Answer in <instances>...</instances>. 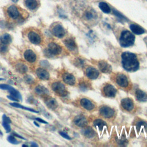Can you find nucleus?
<instances>
[{
	"label": "nucleus",
	"mask_w": 147,
	"mask_h": 147,
	"mask_svg": "<svg viewBox=\"0 0 147 147\" xmlns=\"http://www.w3.org/2000/svg\"><path fill=\"white\" fill-rule=\"evenodd\" d=\"M122 64L125 69L129 72H134L139 68V62L135 54L123 52L121 55Z\"/></svg>",
	"instance_id": "f257e3e1"
},
{
	"label": "nucleus",
	"mask_w": 147,
	"mask_h": 147,
	"mask_svg": "<svg viewBox=\"0 0 147 147\" xmlns=\"http://www.w3.org/2000/svg\"><path fill=\"white\" fill-rule=\"evenodd\" d=\"M135 40L134 36L128 30L123 31L120 36L119 43L122 47H128L132 45Z\"/></svg>",
	"instance_id": "f03ea898"
},
{
	"label": "nucleus",
	"mask_w": 147,
	"mask_h": 147,
	"mask_svg": "<svg viewBox=\"0 0 147 147\" xmlns=\"http://www.w3.org/2000/svg\"><path fill=\"white\" fill-rule=\"evenodd\" d=\"M51 87L53 91L60 96H65L68 94L65 86L61 82H54Z\"/></svg>",
	"instance_id": "7ed1b4c3"
},
{
	"label": "nucleus",
	"mask_w": 147,
	"mask_h": 147,
	"mask_svg": "<svg viewBox=\"0 0 147 147\" xmlns=\"http://www.w3.org/2000/svg\"><path fill=\"white\" fill-rule=\"evenodd\" d=\"M62 51L61 47L55 42H51L48 45L47 51L52 55H59Z\"/></svg>",
	"instance_id": "20e7f679"
},
{
	"label": "nucleus",
	"mask_w": 147,
	"mask_h": 147,
	"mask_svg": "<svg viewBox=\"0 0 147 147\" xmlns=\"http://www.w3.org/2000/svg\"><path fill=\"white\" fill-rule=\"evenodd\" d=\"M52 33L58 38L63 37L65 34V30L60 24H56L52 29Z\"/></svg>",
	"instance_id": "39448f33"
},
{
	"label": "nucleus",
	"mask_w": 147,
	"mask_h": 147,
	"mask_svg": "<svg viewBox=\"0 0 147 147\" xmlns=\"http://www.w3.org/2000/svg\"><path fill=\"white\" fill-rule=\"evenodd\" d=\"M117 93L116 89L111 84H107L103 87V94L107 97H114Z\"/></svg>",
	"instance_id": "423d86ee"
},
{
	"label": "nucleus",
	"mask_w": 147,
	"mask_h": 147,
	"mask_svg": "<svg viewBox=\"0 0 147 147\" xmlns=\"http://www.w3.org/2000/svg\"><path fill=\"white\" fill-rule=\"evenodd\" d=\"M117 83L122 87H126L128 86L129 82L126 75L123 74H119L116 77Z\"/></svg>",
	"instance_id": "0eeeda50"
},
{
	"label": "nucleus",
	"mask_w": 147,
	"mask_h": 147,
	"mask_svg": "<svg viewBox=\"0 0 147 147\" xmlns=\"http://www.w3.org/2000/svg\"><path fill=\"white\" fill-rule=\"evenodd\" d=\"M28 37L29 41L34 44H38L41 42V37L38 33L34 31H30L28 33Z\"/></svg>",
	"instance_id": "6e6552de"
},
{
	"label": "nucleus",
	"mask_w": 147,
	"mask_h": 147,
	"mask_svg": "<svg viewBox=\"0 0 147 147\" xmlns=\"http://www.w3.org/2000/svg\"><path fill=\"white\" fill-rule=\"evenodd\" d=\"M99 112L100 115L105 118H110L114 114V110L107 106H102L99 109Z\"/></svg>",
	"instance_id": "1a4fd4ad"
},
{
	"label": "nucleus",
	"mask_w": 147,
	"mask_h": 147,
	"mask_svg": "<svg viewBox=\"0 0 147 147\" xmlns=\"http://www.w3.org/2000/svg\"><path fill=\"white\" fill-rule=\"evenodd\" d=\"M7 13L8 16L13 19H16L20 16V12L18 10L17 7L14 5H11L7 8Z\"/></svg>",
	"instance_id": "9d476101"
},
{
	"label": "nucleus",
	"mask_w": 147,
	"mask_h": 147,
	"mask_svg": "<svg viewBox=\"0 0 147 147\" xmlns=\"http://www.w3.org/2000/svg\"><path fill=\"white\" fill-rule=\"evenodd\" d=\"M121 106L122 107L127 111H131L133 110L134 107V103L133 100L129 98H124L121 100Z\"/></svg>",
	"instance_id": "9b49d317"
},
{
	"label": "nucleus",
	"mask_w": 147,
	"mask_h": 147,
	"mask_svg": "<svg viewBox=\"0 0 147 147\" xmlns=\"http://www.w3.org/2000/svg\"><path fill=\"white\" fill-rule=\"evenodd\" d=\"M86 72L87 76L91 79H96L99 75V71L96 69L92 67H90L87 68Z\"/></svg>",
	"instance_id": "f8f14e48"
},
{
	"label": "nucleus",
	"mask_w": 147,
	"mask_h": 147,
	"mask_svg": "<svg viewBox=\"0 0 147 147\" xmlns=\"http://www.w3.org/2000/svg\"><path fill=\"white\" fill-rule=\"evenodd\" d=\"M36 73L38 78L41 80H48L49 78V72L44 68H38Z\"/></svg>",
	"instance_id": "ddd939ff"
},
{
	"label": "nucleus",
	"mask_w": 147,
	"mask_h": 147,
	"mask_svg": "<svg viewBox=\"0 0 147 147\" xmlns=\"http://www.w3.org/2000/svg\"><path fill=\"white\" fill-rule=\"evenodd\" d=\"M99 69L103 73L107 74L111 71V65L105 61H100L98 63Z\"/></svg>",
	"instance_id": "4468645a"
},
{
	"label": "nucleus",
	"mask_w": 147,
	"mask_h": 147,
	"mask_svg": "<svg viewBox=\"0 0 147 147\" xmlns=\"http://www.w3.org/2000/svg\"><path fill=\"white\" fill-rule=\"evenodd\" d=\"M24 56L25 60L29 63H33L36 60V55L31 49H28L25 51Z\"/></svg>",
	"instance_id": "2eb2a0df"
},
{
	"label": "nucleus",
	"mask_w": 147,
	"mask_h": 147,
	"mask_svg": "<svg viewBox=\"0 0 147 147\" xmlns=\"http://www.w3.org/2000/svg\"><path fill=\"white\" fill-rule=\"evenodd\" d=\"M83 17V18H84L87 21H92L95 19V18L96 17V14L92 9H87L84 11Z\"/></svg>",
	"instance_id": "dca6fc26"
},
{
	"label": "nucleus",
	"mask_w": 147,
	"mask_h": 147,
	"mask_svg": "<svg viewBox=\"0 0 147 147\" xmlns=\"http://www.w3.org/2000/svg\"><path fill=\"white\" fill-rule=\"evenodd\" d=\"M74 122L75 125H76L77 126H80V127H84L87 123L86 118L84 116L81 115L76 116L74 118Z\"/></svg>",
	"instance_id": "f3484780"
},
{
	"label": "nucleus",
	"mask_w": 147,
	"mask_h": 147,
	"mask_svg": "<svg viewBox=\"0 0 147 147\" xmlns=\"http://www.w3.org/2000/svg\"><path fill=\"white\" fill-rule=\"evenodd\" d=\"M63 79L65 83L69 85H74L75 83V78L74 76L69 73L64 74L63 75Z\"/></svg>",
	"instance_id": "a211bd4d"
},
{
	"label": "nucleus",
	"mask_w": 147,
	"mask_h": 147,
	"mask_svg": "<svg viewBox=\"0 0 147 147\" xmlns=\"http://www.w3.org/2000/svg\"><path fill=\"white\" fill-rule=\"evenodd\" d=\"M80 105L84 109L91 110L94 108V105L88 99L86 98H83L80 100Z\"/></svg>",
	"instance_id": "6ab92c4d"
},
{
	"label": "nucleus",
	"mask_w": 147,
	"mask_h": 147,
	"mask_svg": "<svg viewBox=\"0 0 147 147\" xmlns=\"http://www.w3.org/2000/svg\"><path fill=\"white\" fill-rule=\"evenodd\" d=\"M135 95L137 99L140 102H146L147 100V94L141 90H137Z\"/></svg>",
	"instance_id": "aec40b11"
},
{
	"label": "nucleus",
	"mask_w": 147,
	"mask_h": 147,
	"mask_svg": "<svg viewBox=\"0 0 147 147\" xmlns=\"http://www.w3.org/2000/svg\"><path fill=\"white\" fill-rule=\"evenodd\" d=\"M64 44L67 47V48L70 50V51H75L76 49V43L75 42V41L72 39V38H68V39H66L64 41Z\"/></svg>",
	"instance_id": "412c9836"
},
{
	"label": "nucleus",
	"mask_w": 147,
	"mask_h": 147,
	"mask_svg": "<svg viewBox=\"0 0 147 147\" xmlns=\"http://www.w3.org/2000/svg\"><path fill=\"white\" fill-rule=\"evenodd\" d=\"M130 28L132 32L136 34H141L145 32L144 29L142 27L136 24H131L130 25Z\"/></svg>",
	"instance_id": "4be33fe9"
},
{
	"label": "nucleus",
	"mask_w": 147,
	"mask_h": 147,
	"mask_svg": "<svg viewBox=\"0 0 147 147\" xmlns=\"http://www.w3.org/2000/svg\"><path fill=\"white\" fill-rule=\"evenodd\" d=\"M45 104L47 106L52 110H55L57 108L58 104L56 102V100L52 98H49L45 100Z\"/></svg>",
	"instance_id": "5701e85b"
},
{
	"label": "nucleus",
	"mask_w": 147,
	"mask_h": 147,
	"mask_svg": "<svg viewBox=\"0 0 147 147\" xmlns=\"http://www.w3.org/2000/svg\"><path fill=\"white\" fill-rule=\"evenodd\" d=\"M25 5L30 10H34L38 6V3L37 0H25Z\"/></svg>",
	"instance_id": "b1692460"
},
{
	"label": "nucleus",
	"mask_w": 147,
	"mask_h": 147,
	"mask_svg": "<svg viewBox=\"0 0 147 147\" xmlns=\"http://www.w3.org/2000/svg\"><path fill=\"white\" fill-rule=\"evenodd\" d=\"M82 132V134L87 138H92L95 136V131L89 127L84 128Z\"/></svg>",
	"instance_id": "393cba45"
},
{
	"label": "nucleus",
	"mask_w": 147,
	"mask_h": 147,
	"mask_svg": "<svg viewBox=\"0 0 147 147\" xmlns=\"http://www.w3.org/2000/svg\"><path fill=\"white\" fill-rule=\"evenodd\" d=\"M11 41L12 38L11 36L7 33L3 34L0 37V42L3 44L8 45L11 43Z\"/></svg>",
	"instance_id": "a878e982"
},
{
	"label": "nucleus",
	"mask_w": 147,
	"mask_h": 147,
	"mask_svg": "<svg viewBox=\"0 0 147 147\" xmlns=\"http://www.w3.org/2000/svg\"><path fill=\"white\" fill-rule=\"evenodd\" d=\"M16 69L21 74H24L28 71L27 66L25 64L21 63H18L16 64Z\"/></svg>",
	"instance_id": "bb28decb"
},
{
	"label": "nucleus",
	"mask_w": 147,
	"mask_h": 147,
	"mask_svg": "<svg viewBox=\"0 0 147 147\" xmlns=\"http://www.w3.org/2000/svg\"><path fill=\"white\" fill-rule=\"evenodd\" d=\"M35 92L40 95H45L47 94L48 93V90L47 88H46L45 87L41 86V85H38L35 88Z\"/></svg>",
	"instance_id": "cd10ccee"
},
{
	"label": "nucleus",
	"mask_w": 147,
	"mask_h": 147,
	"mask_svg": "<svg viewBox=\"0 0 147 147\" xmlns=\"http://www.w3.org/2000/svg\"><path fill=\"white\" fill-rule=\"evenodd\" d=\"M99 8L101 9V10L105 13H109L111 11V9L110 7L109 6V5L106 3L105 2H101L99 3Z\"/></svg>",
	"instance_id": "c85d7f7f"
},
{
	"label": "nucleus",
	"mask_w": 147,
	"mask_h": 147,
	"mask_svg": "<svg viewBox=\"0 0 147 147\" xmlns=\"http://www.w3.org/2000/svg\"><path fill=\"white\" fill-rule=\"evenodd\" d=\"M10 105H11L13 107H17V108H20V109H25L26 110H28V111H32V112H33V113H38V111H36V110H34V109H31V108H29V107H25L18 103H10Z\"/></svg>",
	"instance_id": "c756f323"
},
{
	"label": "nucleus",
	"mask_w": 147,
	"mask_h": 147,
	"mask_svg": "<svg viewBox=\"0 0 147 147\" xmlns=\"http://www.w3.org/2000/svg\"><path fill=\"white\" fill-rule=\"evenodd\" d=\"M106 123L105 122H104L103 120L100 119H96L94 121V125L97 127H98V128L100 130H102L103 127L106 125Z\"/></svg>",
	"instance_id": "7c9ffc66"
},
{
	"label": "nucleus",
	"mask_w": 147,
	"mask_h": 147,
	"mask_svg": "<svg viewBox=\"0 0 147 147\" xmlns=\"http://www.w3.org/2000/svg\"><path fill=\"white\" fill-rule=\"evenodd\" d=\"M9 92H10L11 96L15 97L16 98L18 99V100H21L22 99V97H21V95L20 93L18 91L15 90L14 88H13L12 89H11L10 90H9Z\"/></svg>",
	"instance_id": "2f4dec72"
},
{
	"label": "nucleus",
	"mask_w": 147,
	"mask_h": 147,
	"mask_svg": "<svg viewBox=\"0 0 147 147\" xmlns=\"http://www.w3.org/2000/svg\"><path fill=\"white\" fill-rule=\"evenodd\" d=\"M7 141L13 144H18V141L16 139V138L14 137H13V136H9L7 137Z\"/></svg>",
	"instance_id": "473e14b6"
},
{
	"label": "nucleus",
	"mask_w": 147,
	"mask_h": 147,
	"mask_svg": "<svg viewBox=\"0 0 147 147\" xmlns=\"http://www.w3.org/2000/svg\"><path fill=\"white\" fill-rule=\"evenodd\" d=\"M2 126H3V127L5 128V129L6 130V131L7 132H9L11 130V127L10 126V123L5 122V121H3L2 122Z\"/></svg>",
	"instance_id": "72a5a7b5"
},
{
	"label": "nucleus",
	"mask_w": 147,
	"mask_h": 147,
	"mask_svg": "<svg viewBox=\"0 0 147 147\" xmlns=\"http://www.w3.org/2000/svg\"><path fill=\"white\" fill-rule=\"evenodd\" d=\"M7 50V47L6 45L3 44L0 42V52L1 53H5Z\"/></svg>",
	"instance_id": "f704fd0d"
},
{
	"label": "nucleus",
	"mask_w": 147,
	"mask_h": 147,
	"mask_svg": "<svg viewBox=\"0 0 147 147\" xmlns=\"http://www.w3.org/2000/svg\"><path fill=\"white\" fill-rule=\"evenodd\" d=\"M80 88L81 90L84 91L88 88V86L86 82H82L80 83Z\"/></svg>",
	"instance_id": "c9c22d12"
},
{
	"label": "nucleus",
	"mask_w": 147,
	"mask_h": 147,
	"mask_svg": "<svg viewBox=\"0 0 147 147\" xmlns=\"http://www.w3.org/2000/svg\"><path fill=\"white\" fill-rule=\"evenodd\" d=\"M24 80L27 83H32L33 82V78L29 75H26L24 77Z\"/></svg>",
	"instance_id": "e433bc0d"
},
{
	"label": "nucleus",
	"mask_w": 147,
	"mask_h": 147,
	"mask_svg": "<svg viewBox=\"0 0 147 147\" xmlns=\"http://www.w3.org/2000/svg\"><path fill=\"white\" fill-rule=\"evenodd\" d=\"M0 88L2 90H10L11 89L13 88V87L11 86L7 85V84H0Z\"/></svg>",
	"instance_id": "4c0bfd02"
},
{
	"label": "nucleus",
	"mask_w": 147,
	"mask_h": 147,
	"mask_svg": "<svg viewBox=\"0 0 147 147\" xmlns=\"http://www.w3.org/2000/svg\"><path fill=\"white\" fill-rule=\"evenodd\" d=\"M137 126L138 128H140L141 127H144L145 128L147 129V123L143 121H140L138 123H137Z\"/></svg>",
	"instance_id": "58836bf2"
},
{
	"label": "nucleus",
	"mask_w": 147,
	"mask_h": 147,
	"mask_svg": "<svg viewBox=\"0 0 147 147\" xmlns=\"http://www.w3.org/2000/svg\"><path fill=\"white\" fill-rule=\"evenodd\" d=\"M77 66L79 67H82L83 65V61L82 59H77L76 60V64Z\"/></svg>",
	"instance_id": "ea45409f"
},
{
	"label": "nucleus",
	"mask_w": 147,
	"mask_h": 147,
	"mask_svg": "<svg viewBox=\"0 0 147 147\" xmlns=\"http://www.w3.org/2000/svg\"><path fill=\"white\" fill-rule=\"evenodd\" d=\"M59 133H60V134L62 137H63L64 138H66V139H68V140H71L70 137L68 136L66 133H64V132H63V131H60Z\"/></svg>",
	"instance_id": "a19ab883"
},
{
	"label": "nucleus",
	"mask_w": 147,
	"mask_h": 147,
	"mask_svg": "<svg viewBox=\"0 0 147 147\" xmlns=\"http://www.w3.org/2000/svg\"><path fill=\"white\" fill-rule=\"evenodd\" d=\"M114 14H115L117 16H118V17L119 18H120L121 19H122V20H123V19H125V18L122 15H121V14H119V13L118 11H117L116 10H114Z\"/></svg>",
	"instance_id": "79ce46f5"
},
{
	"label": "nucleus",
	"mask_w": 147,
	"mask_h": 147,
	"mask_svg": "<svg viewBox=\"0 0 147 147\" xmlns=\"http://www.w3.org/2000/svg\"><path fill=\"white\" fill-rule=\"evenodd\" d=\"M7 96V98H9V99L12 100H13V101L18 102V101L19 100L18 99L16 98L15 97H14V96H11V95H8V96Z\"/></svg>",
	"instance_id": "37998d69"
},
{
	"label": "nucleus",
	"mask_w": 147,
	"mask_h": 147,
	"mask_svg": "<svg viewBox=\"0 0 147 147\" xmlns=\"http://www.w3.org/2000/svg\"><path fill=\"white\" fill-rule=\"evenodd\" d=\"M35 119L37 120V121H38V122H41V123H48V122H47V121H44V120L42 119L39 118H36Z\"/></svg>",
	"instance_id": "c03bdc74"
},
{
	"label": "nucleus",
	"mask_w": 147,
	"mask_h": 147,
	"mask_svg": "<svg viewBox=\"0 0 147 147\" xmlns=\"http://www.w3.org/2000/svg\"><path fill=\"white\" fill-rule=\"evenodd\" d=\"M40 64H41V65L42 66H44V67H47L49 65V63H48V62L47 61H45V63H44L43 61H41Z\"/></svg>",
	"instance_id": "a18cd8bd"
},
{
	"label": "nucleus",
	"mask_w": 147,
	"mask_h": 147,
	"mask_svg": "<svg viewBox=\"0 0 147 147\" xmlns=\"http://www.w3.org/2000/svg\"><path fill=\"white\" fill-rule=\"evenodd\" d=\"M14 135L15 136L17 137H20V138H21V139L25 140V138H24V137H22V136H20V135H18V134H16V133H14Z\"/></svg>",
	"instance_id": "49530a36"
},
{
	"label": "nucleus",
	"mask_w": 147,
	"mask_h": 147,
	"mask_svg": "<svg viewBox=\"0 0 147 147\" xmlns=\"http://www.w3.org/2000/svg\"><path fill=\"white\" fill-rule=\"evenodd\" d=\"M32 146H38V145L34 142H33L32 143V145H31Z\"/></svg>",
	"instance_id": "de8ad7c7"
},
{
	"label": "nucleus",
	"mask_w": 147,
	"mask_h": 147,
	"mask_svg": "<svg viewBox=\"0 0 147 147\" xmlns=\"http://www.w3.org/2000/svg\"><path fill=\"white\" fill-rule=\"evenodd\" d=\"M144 41H145V44H146V45H147V37H146L145 38H144Z\"/></svg>",
	"instance_id": "09e8293b"
},
{
	"label": "nucleus",
	"mask_w": 147,
	"mask_h": 147,
	"mask_svg": "<svg viewBox=\"0 0 147 147\" xmlns=\"http://www.w3.org/2000/svg\"><path fill=\"white\" fill-rule=\"evenodd\" d=\"M34 124H35V125H36V126H38V127H39V125H38V123H36V122H34Z\"/></svg>",
	"instance_id": "8fccbe9b"
},
{
	"label": "nucleus",
	"mask_w": 147,
	"mask_h": 147,
	"mask_svg": "<svg viewBox=\"0 0 147 147\" xmlns=\"http://www.w3.org/2000/svg\"><path fill=\"white\" fill-rule=\"evenodd\" d=\"M13 2H18V0H11Z\"/></svg>",
	"instance_id": "3c124183"
},
{
	"label": "nucleus",
	"mask_w": 147,
	"mask_h": 147,
	"mask_svg": "<svg viewBox=\"0 0 147 147\" xmlns=\"http://www.w3.org/2000/svg\"><path fill=\"white\" fill-rule=\"evenodd\" d=\"M4 79H3V78H0V80H3Z\"/></svg>",
	"instance_id": "603ef678"
}]
</instances>
